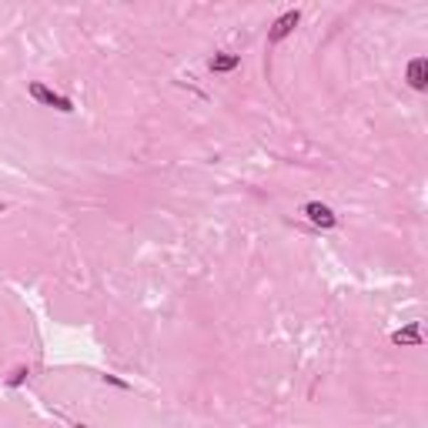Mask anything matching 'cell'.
I'll list each match as a JSON object with an SVG mask.
<instances>
[{
    "instance_id": "cell-1",
    "label": "cell",
    "mask_w": 428,
    "mask_h": 428,
    "mask_svg": "<svg viewBox=\"0 0 428 428\" xmlns=\"http://www.w3.org/2000/svg\"><path fill=\"white\" fill-rule=\"evenodd\" d=\"M31 98L37 100V104H44V108L61 110V114H71V110H74V100L64 98V94H57V90H51L47 84H31Z\"/></svg>"
},
{
    "instance_id": "cell-2",
    "label": "cell",
    "mask_w": 428,
    "mask_h": 428,
    "mask_svg": "<svg viewBox=\"0 0 428 428\" xmlns=\"http://www.w3.org/2000/svg\"><path fill=\"white\" fill-rule=\"evenodd\" d=\"M301 211H305V218L311 221L315 228H325V231H328V228H335V224H338L335 211H331L328 204H321V201H308V204H305Z\"/></svg>"
},
{
    "instance_id": "cell-3",
    "label": "cell",
    "mask_w": 428,
    "mask_h": 428,
    "mask_svg": "<svg viewBox=\"0 0 428 428\" xmlns=\"http://www.w3.org/2000/svg\"><path fill=\"white\" fill-rule=\"evenodd\" d=\"M298 21H301V11H288V14H281L275 24H271V31H268V44H281L288 33L298 27Z\"/></svg>"
},
{
    "instance_id": "cell-4",
    "label": "cell",
    "mask_w": 428,
    "mask_h": 428,
    "mask_svg": "<svg viewBox=\"0 0 428 428\" xmlns=\"http://www.w3.org/2000/svg\"><path fill=\"white\" fill-rule=\"evenodd\" d=\"M408 88L412 90H425L428 88V61L425 57H415V61H408Z\"/></svg>"
},
{
    "instance_id": "cell-5",
    "label": "cell",
    "mask_w": 428,
    "mask_h": 428,
    "mask_svg": "<svg viewBox=\"0 0 428 428\" xmlns=\"http://www.w3.org/2000/svg\"><path fill=\"white\" fill-rule=\"evenodd\" d=\"M392 341H395V345H412V348H418V345H422V325L412 321L408 328H398L395 335H392Z\"/></svg>"
},
{
    "instance_id": "cell-6",
    "label": "cell",
    "mask_w": 428,
    "mask_h": 428,
    "mask_svg": "<svg viewBox=\"0 0 428 428\" xmlns=\"http://www.w3.org/2000/svg\"><path fill=\"white\" fill-rule=\"evenodd\" d=\"M238 64H241V57L238 54H214L208 61V67L214 71V74H228V71H234Z\"/></svg>"
},
{
    "instance_id": "cell-7",
    "label": "cell",
    "mask_w": 428,
    "mask_h": 428,
    "mask_svg": "<svg viewBox=\"0 0 428 428\" xmlns=\"http://www.w3.org/2000/svg\"><path fill=\"white\" fill-rule=\"evenodd\" d=\"M24 378H27V368L21 365V368H17V372H14L11 378H7V385H11V388H17V385H24Z\"/></svg>"
},
{
    "instance_id": "cell-8",
    "label": "cell",
    "mask_w": 428,
    "mask_h": 428,
    "mask_svg": "<svg viewBox=\"0 0 428 428\" xmlns=\"http://www.w3.org/2000/svg\"><path fill=\"white\" fill-rule=\"evenodd\" d=\"M104 382L114 385V388H124V392H127V382H121V378H114V375H104Z\"/></svg>"
},
{
    "instance_id": "cell-9",
    "label": "cell",
    "mask_w": 428,
    "mask_h": 428,
    "mask_svg": "<svg viewBox=\"0 0 428 428\" xmlns=\"http://www.w3.org/2000/svg\"><path fill=\"white\" fill-rule=\"evenodd\" d=\"M74 428H90V425H74Z\"/></svg>"
}]
</instances>
